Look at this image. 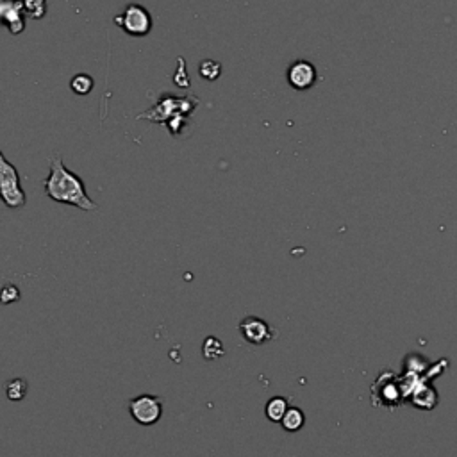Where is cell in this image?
I'll return each instance as SVG.
<instances>
[{"label": "cell", "mask_w": 457, "mask_h": 457, "mask_svg": "<svg viewBox=\"0 0 457 457\" xmlns=\"http://www.w3.org/2000/svg\"><path fill=\"white\" fill-rule=\"evenodd\" d=\"M199 70L204 79H207V81H216V79L220 77V73H222V65H220L218 61L206 59L200 63Z\"/></svg>", "instance_id": "obj_14"}, {"label": "cell", "mask_w": 457, "mask_h": 457, "mask_svg": "<svg viewBox=\"0 0 457 457\" xmlns=\"http://www.w3.org/2000/svg\"><path fill=\"white\" fill-rule=\"evenodd\" d=\"M93 86V79H91V75H88V73H77V75H73L72 81H70V88H72L73 93L81 95V97L91 93Z\"/></svg>", "instance_id": "obj_11"}, {"label": "cell", "mask_w": 457, "mask_h": 457, "mask_svg": "<svg viewBox=\"0 0 457 457\" xmlns=\"http://www.w3.org/2000/svg\"><path fill=\"white\" fill-rule=\"evenodd\" d=\"M18 299H20V290H18L15 284H8V286H4V290H2V302L11 304V302H17Z\"/></svg>", "instance_id": "obj_16"}, {"label": "cell", "mask_w": 457, "mask_h": 457, "mask_svg": "<svg viewBox=\"0 0 457 457\" xmlns=\"http://www.w3.org/2000/svg\"><path fill=\"white\" fill-rule=\"evenodd\" d=\"M0 18L11 34L24 33L27 20L24 0H0Z\"/></svg>", "instance_id": "obj_5"}, {"label": "cell", "mask_w": 457, "mask_h": 457, "mask_svg": "<svg viewBox=\"0 0 457 457\" xmlns=\"http://www.w3.org/2000/svg\"><path fill=\"white\" fill-rule=\"evenodd\" d=\"M193 110H195V107H188V98L166 97V98H163V100L159 102L158 105H154V110L147 111L145 114L158 113L156 117L150 118V120L158 121V123H163L166 118L177 117V114L184 113V111H186V113H190V111H193Z\"/></svg>", "instance_id": "obj_8"}, {"label": "cell", "mask_w": 457, "mask_h": 457, "mask_svg": "<svg viewBox=\"0 0 457 457\" xmlns=\"http://www.w3.org/2000/svg\"><path fill=\"white\" fill-rule=\"evenodd\" d=\"M0 193H2V200L8 207L18 209L24 207L27 202L24 190L20 184V175H18L15 165L6 159V156H0Z\"/></svg>", "instance_id": "obj_2"}, {"label": "cell", "mask_w": 457, "mask_h": 457, "mask_svg": "<svg viewBox=\"0 0 457 457\" xmlns=\"http://www.w3.org/2000/svg\"><path fill=\"white\" fill-rule=\"evenodd\" d=\"M287 82L292 84L293 89H309L316 82V68L309 61H295L287 68Z\"/></svg>", "instance_id": "obj_6"}, {"label": "cell", "mask_w": 457, "mask_h": 457, "mask_svg": "<svg viewBox=\"0 0 457 457\" xmlns=\"http://www.w3.org/2000/svg\"><path fill=\"white\" fill-rule=\"evenodd\" d=\"M24 8L27 18L41 20L47 15V0H24Z\"/></svg>", "instance_id": "obj_13"}, {"label": "cell", "mask_w": 457, "mask_h": 457, "mask_svg": "<svg viewBox=\"0 0 457 457\" xmlns=\"http://www.w3.org/2000/svg\"><path fill=\"white\" fill-rule=\"evenodd\" d=\"M43 190L54 202L79 207L82 211L97 209V204L89 199L82 179L66 168L61 156L50 159V172L43 182Z\"/></svg>", "instance_id": "obj_1"}, {"label": "cell", "mask_w": 457, "mask_h": 457, "mask_svg": "<svg viewBox=\"0 0 457 457\" xmlns=\"http://www.w3.org/2000/svg\"><path fill=\"white\" fill-rule=\"evenodd\" d=\"M304 421H306V418H304V413L300 411V409L297 407H290L287 409L286 417L283 418V427L286 430H290V433H297V430L300 429L304 425Z\"/></svg>", "instance_id": "obj_12"}, {"label": "cell", "mask_w": 457, "mask_h": 457, "mask_svg": "<svg viewBox=\"0 0 457 457\" xmlns=\"http://www.w3.org/2000/svg\"><path fill=\"white\" fill-rule=\"evenodd\" d=\"M27 380H25L24 377H17V379H13L8 382V386H6V395H8L9 400L13 402L24 400L25 395H27Z\"/></svg>", "instance_id": "obj_10"}, {"label": "cell", "mask_w": 457, "mask_h": 457, "mask_svg": "<svg viewBox=\"0 0 457 457\" xmlns=\"http://www.w3.org/2000/svg\"><path fill=\"white\" fill-rule=\"evenodd\" d=\"M239 331H241L243 338L252 345H263L274 338L271 336L274 331H271L270 325L264 320L254 318V316L243 320L241 324H239Z\"/></svg>", "instance_id": "obj_7"}, {"label": "cell", "mask_w": 457, "mask_h": 457, "mask_svg": "<svg viewBox=\"0 0 457 457\" xmlns=\"http://www.w3.org/2000/svg\"><path fill=\"white\" fill-rule=\"evenodd\" d=\"M287 400L283 397H274L267 404V417L271 421H283V418L287 413Z\"/></svg>", "instance_id": "obj_9"}, {"label": "cell", "mask_w": 457, "mask_h": 457, "mask_svg": "<svg viewBox=\"0 0 457 457\" xmlns=\"http://www.w3.org/2000/svg\"><path fill=\"white\" fill-rule=\"evenodd\" d=\"M220 356H223L222 341L209 336L206 340V343H204V357H206V359H216V357Z\"/></svg>", "instance_id": "obj_15"}, {"label": "cell", "mask_w": 457, "mask_h": 457, "mask_svg": "<svg viewBox=\"0 0 457 457\" xmlns=\"http://www.w3.org/2000/svg\"><path fill=\"white\" fill-rule=\"evenodd\" d=\"M114 24L127 33L129 36L134 38H142L147 36V34L152 31V25H154V20L150 17L149 9L143 8L140 4H129L121 15H118L114 18Z\"/></svg>", "instance_id": "obj_3"}, {"label": "cell", "mask_w": 457, "mask_h": 457, "mask_svg": "<svg viewBox=\"0 0 457 457\" xmlns=\"http://www.w3.org/2000/svg\"><path fill=\"white\" fill-rule=\"evenodd\" d=\"M129 413L140 425H154L163 414V400L156 395L143 393L129 402Z\"/></svg>", "instance_id": "obj_4"}]
</instances>
